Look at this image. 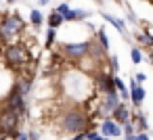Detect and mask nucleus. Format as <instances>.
Instances as JSON below:
<instances>
[{"label":"nucleus","mask_w":153,"mask_h":140,"mask_svg":"<svg viewBox=\"0 0 153 140\" xmlns=\"http://www.w3.org/2000/svg\"><path fill=\"white\" fill-rule=\"evenodd\" d=\"M17 2V0H7V4H15Z\"/></svg>","instance_id":"obj_28"},{"label":"nucleus","mask_w":153,"mask_h":140,"mask_svg":"<svg viewBox=\"0 0 153 140\" xmlns=\"http://www.w3.org/2000/svg\"><path fill=\"white\" fill-rule=\"evenodd\" d=\"M111 113H113V119H115L117 123H122V125H124L126 121H130V111H128V109H126L122 102H120V105H117V107H115Z\"/></svg>","instance_id":"obj_10"},{"label":"nucleus","mask_w":153,"mask_h":140,"mask_svg":"<svg viewBox=\"0 0 153 140\" xmlns=\"http://www.w3.org/2000/svg\"><path fill=\"white\" fill-rule=\"evenodd\" d=\"M120 105V96H117V92L113 90V92H103V102H101V113L105 115H109L115 107Z\"/></svg>","instance_id":"obj_7"},{"label":"nucleus","mask_w":153,"mask_h":140,"mask_svg":"<svg viewBox=\"0 0 153 140\" xmlns=\"http://www.w3.org/2000/svg\"><path fill=\"white\" fill-rule=\"evenodd\" d=\"M99 140H109V136H107V138H103V136H101V138H99Z\"/></svg>","instance_id":"obj_29"},{"label":"nucleus","mask_w":153,"mask_h":140,"mask_svg":"<svg viewBox=\"0 0 153 140\" xmlns=\"http://www.w3.org/2000/svg\"><path fill=\"white\" fill-rule=\"evenodd\" d=\"M25 29V23L19 15H4L2 19H0V42H15L21 32Z\"/></svg>","instance_id":"obj_2"},{"label":"nucleus","mask_w":153,"mask_h":140,"mask_svg":"<svg viewBox=\"0 0 153 140\" xmlns=\"http://www.w3.org/2000/svg\"><path fill=\"white\" fill-rule=\"evenodd\" d=\"M48 2H51V0H40V4H42V7H44V4H48Z\"/></svg>","instance_id":"obj_27"},{"label":"nucleus","mask_w":153,"mask_h":140,"mask_svg":"<svg viewBox=\"0 0 153 140\" xmlns=\"http://www.w3.org/2000/svg\"><path fill=\"white\" fill-rule=\"evenodd\" d=\"M120 65H117V57H111V71H117Z\"/></svg>","instance_id":"obj_22"},{"label":"nucleus","mask_w":153,"mask_h":140,"mask_svg":"<svg viewBox=\"0 0 153 140\" xmlns=\"http://www.w3.org/2000/svg\"><path fill=\"white\" fill-rule=\"evenodd\" d=\"M4 107H9V109L17 111L19 115H23V113H25V96H23V94H19L15 88H11V92H9V96H7V105H4Z\"/></svg>","instance_id":"obj_6"},{"label":"nucleus","mask_w":153,"mask_h":140,"mask_svg":"<svg viewBox=\"0 0 153 140\" xmlns=\"http://www.w3.org/2000/svg\"><path fill=\"white\" fill-rule=\"evenodd\" d=\"M27 138H30V140H40L38 132H30V134H27Z\"/></svg>","instance_id":"obj_24"},{"label":"nucleus","mask_w":153,"mask_h":140,"mask_svg":"<svg viewBox=\"0 0 153 140\" xmlns=\"http://www.w3.org/2000/svg\"><path fill=\"white\" fill-rule=\"evenodd\" d=\"M99 40H101L103 48H105V50H109V40H107V34H105V32H99Z\"/></svg>","instance_id":"obj_19"},{"label":"nucleus","mask_w":153,"mask_h":140,"mask_svg":"<svg viewBox=\"0 0 153 140\" xmlns=\"http://www.w3.org/2000/svg\"><path fill=\"white\" fill-rule=\"evenodd\" d=\"M86 123H88V117H86V113H82L80 109L67 111V113L63 115V119H61V125H63L65 132H82V130L86 127Z\"/></svg>","instance_id":"obj_4"},{"label":"nucleus","mask_w":153,"mask_h":140,"mask_svg":"<svg viewBox=\"0 0 153 140\" xmlns=\"http://www.w3.org/2000/svg\"><path fill=\"white\" fill-rule=\"evenodd\" d=\"M17 140H30V138H27V134H19V136H17Z\"/></svg>","instance_id":"obj_26"},{"label":"nucleus","mask_w":153,"mask_h":140,"mask_svg":"<svg viewBox=\"0 0 153 140\" xmlns=\"http://www.w3.org/2000/svg\"><path fill=\"white\" fill-rule=\"evenodd\" d=\"M63 52L69 57V59H84L88 52H90V44L88 42H78V44H65L63 46Z\"/></svg>","instance_id":"obj_5"},{"label":"nucleus","mask_w":153,"mask_h":140,"mask_svg":"<svg viewBox=\"0 0 153 140\" xmlns=\"http://www.w3.org/2000/svg\"><path fill=\"white\" fill-rule=\"evenodd\" d=\"M145 80H147V77H145V73H136V75H134V82H136V84H143Z\"/></svg>","instance_id":"obj_23"},{"label":"nucleus","mask_w":153,"mask_h":140,"mask_svg":"<svg viewBox=\"0 0 153 140\" xmlns=\"http://www.w3.org/2000/svg\"><path fill=\"white\" fill-rule=\"evenodd\" d=\"M99 88H101L103 92H113V90H115V86H113V77H109V75H101V80H99Z\"/></svg>","instance_id":"obj_12"},{"label":"nucleus","mask_w":153,"mask_h":140,"mask_svg":"<svg viewBox=\"0 0 153 140\" xmlns=\"http://www.w3.org/2000/svg\"><path fill=\"white\" fill-rule=\"evenodd\" d=\"M130 57H132V63H134V65H138V63L143 61V52H140L138 48H132V52H130Z\"/></svg>","instance_id":"obj_17"},{"label":"nucleus","mask_w":153,"mask_h":140,"mask_svg":"<svg viewBox=\"0 0 153 140\" xmlns=\"http://www.w3.org/2000/svg\"><path fill=\"white\" fill-rule=\"evenodd\" d=\"M136 38H138V42H143V44H149V46L153 44V38H151L149 34H145V32H143V34H138Z\"/></svg>","instance_id":"obj_18"},{"label":"nucleus","mask_w":153,"mask_h":140,"mask_svg":"<svg viewBox=\"0 0 153 140\" xmlns=\"http://www.w3.org/2000/svg\"><path fill=\"white\" fill-rule=\"evenodd\" d=\"M101 132H103V136H111V138H115V136L122 134V130H120V125H117L115 119H105L101 123Z\"/></svg>","instance_id":"obj_8"},{"label":"nucleus","mask_w":153,"mask_h":140,"mask_svg":"<svg viewBox=\"0 0 153 140\" xmlns=\"http://www.w3.org/2000/svg\"><path fill=\"white\" fill-rule=\"evenodd\" d=\"M30 21L38 27V25H42V23H44V15H42L38 9H32V13H30Z\"/></svg>","instance_id":"obj_14"},{"label":"nucleus","mask_w":153,"mask_h":140,"mask_svg":"<svg viewBox=\"0 0 153 140\" xmlns=\"http://www.w3.org/2000/svg\"><path fill=\"white\" fill-rule=\"evenodd\" d=\"M130 98H132V105H140L143 102V98H145V88L140 86V84H136L134 80L130 82Z\"/></svg>","instance_id":"obj_9"},{"label":"nucleus","mask_w":153,"mask_h":140,"mask_svg":"<svg viewBox=\"0 0 153 140\" xmlns=\"http://www.w3.org/2000/svg\"><path fill=\"white\" fill-rule=\"evenodd\" d=\"M2 57H4L7 67H11V69H21V67H25V65L30 63V59H32L30 48L23 46V44H19V42H11V44H7Z\"/></svg>","instance_id":"obj_1"},{"label":"nucleus","mask_w":153,"mask_h":140,"mask_svg":"<svg viewBox=\"0 0 153 140\" xmlns=\"http://www.w3.org/2000/svg\"><path fill=\"white\" fill-rule=\"evenodd\" d=\"M90 13L88 11H67L65 13V21H78V19H84V17H88Z\"/></svg>","instance_id":"obj_13"},{"label":"nucleus","mask_w":153,"mask_h":140,"mask_svg":"<svg viewBox=\"0 0 153 140\" xmlns=\"http://www.w3.org/2000/svg\"><path fill=\"white\" fill-rule=\"evenodd\" d=\"M69 140H84V132H82L80 136H74V138H69Z\"/></svg>","instance_id":"obj_25"},{"label":"nucleus","mask_w":153,"mask_h":140,"mask_svg":"<svg viewBox=\"0 0 153 140\" xmlns=\"http://www.w3.org/2000/svg\"><path fill=\"white\" fill-rule=\"evenodd\" d=\"M55 11H57V13H59L61 17H65V13L69 11V7H67V2H63V4H59V7H57Z\"/></svg>","instance_id":"obj_20"},{"label":"nucleus","mask_w":153,"mask_h":140,"mask_svg":"<svg viewBox=\"0 0 153 140\" xmlns=\"http://www.w3.org/2000/svg\"><path fill=\"white\" fill-rule=\"evenodd\" d=\"M55 36H57V27H51L48 34H46V48H51L55 44Z\"/></svg>","instance_id":"obj_16"},{"label":"nucleus","mask_w":153,"mask_h":140,"mask_svg":"<svg viewBox=\"0 0 153 140\" xmlns=\"http://www.w3.org/2000/svg\"><path fill=\"white\" fill-rule=\"evenodd\" d=\"M63 21H65V19H63L57 11H53V13H51V17H48V27H59Z\"/></svg>","instance_id":"obj_15"},{"label":"nucleus","mask_w":153,"mask_h":140,"mask_svg":"<svg viewBox=\"0 0 153 140\" xmlns=\"http://www.w3.org/2000/svg\"><path fill=\"white\" fill-rule=\"evenodd\" d=\"M19 123H21V115L9 107L0 109V132L4 136H11L15 132H19Z\"/></svg>","instance_id":"obj_3"},{"label":"nucleus","mask_w":153,"mask_h":140,"mask_svg":"<svg viewBox=\"0 0 153 140\" xmlns=\"http://www.w3.org/2000/svg\"><path fill=\"white\" fill-rule=\"evenodd\" d=\"M134 140H149V136H147V132H138V134H134Z\"/></svg>","instance_id":"obj_21"},{"label":"nucleus","mask_w":153,"mask_h":140,"mask_svg":"<svg viewBox=\"0 0 153 140\" xmlns=\"http://www.w3.org/2000/svg\"><path fill=\"white\" fill-rule=\"evenodd\" d=\"M103 19H107L117 32H122V34H126V23L122 21V19H117V17H113V15H109V13H103Z\"/></svg>","instance_id":"obj_11"}]
</instances>
